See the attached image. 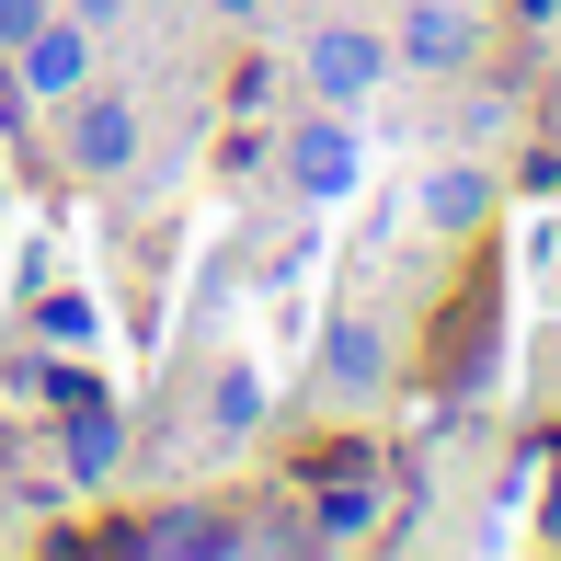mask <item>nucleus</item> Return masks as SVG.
<instances>
[{"mask_svg": "<svg viewBox=\"0 0 561 561\" xmlns=\"http://www.w3.org/2000/svg\"><path fill=\"white\" fill-rule=\"evenodd\" d=\"M401 46H413V69H458V58H470V23H458L447 0H424V12L401 23Z\"/></svg>", "mask_w": 561, "mask_h": 561, "instance_id": "nucleus-5", "label": "nucleus"}, {"mask_svg": "<svg viewBox=\"0 0 561 561\" xmlns=\"http://www.w3.org/2000/svg\"><path fill=\"white\" fill-rule=\"evenodd\" d=\"M298 184H310V195L355 184V138H344V126H298Z\"/></svg>", "mask_w": 561, "mask_h": 561, "instance_id": "nucleus-4", "label": "nucleus"}, {"mask_svg": "<svg viewBox=\"0 0 561 561\" xmlns=\"http://www.w3.org/2000/svg\"><path fill=\"white\" fill-rule=\"evenodd\" d=\"M333 378H378V333H367V321L333 333Z\"/></svg>", "mask_w": 561, "mask_h": 561, "instance_id": "nucleus-7", "label": "nucleus"}, {"mask_svg": "<svg viewBox=\"0 0 561 561\" xmlns=\"http://www.w3.org/2000/svg\"><path fill=\"white\" fill-rule=\"evenodd\" d=\"M378 69H390V58H378V46L355 35V23H333V35H310V81L333 92V104H355V92H378Z\"/></svg>", "mask_w": 561, "mask_h": 561, "instance_id": "nucleus-1", "label": "nucleus"}, {"mask_svg": "<svg viewBox=\"0 0 561 561\" xmlns=\"http://www.w3.org/2000/svg\"><path fill=\"white\" fill-rule=\"evenodd\" d=\"M424 207H436V218H481V207H493V184H481V172H436Z\"/></svg>", "mask_w": 561, "mask_h": 561, "instance_id": "nucleus-6", "label": "nucleus"}, {"mask_svg": "<svg viewBox=\"0 0 561 561\" xmlns=\"http://www.w3.org/2000/svg\"><path fill=\"white\" fill-rule=\"evenodd\" d=\"M23 81L35 92H81V35H69V23H35V35H23Z\"/></svg>", "mask_w": 561, "mask_h": 561, "instance_id": "nucleus-3", "label": "nucleus"}, {"mask_svg": "<svg viewBox=\"0 0 561 561\" xmlns=\"http://www.w3.org/2000/svg\"><path fill=\"white\" fill-rule=\"evenodd\" d=\"M69 161H81V172H126V161H138V115H126L115 92H104V104H81V126H69Z\"/></svg>", "mask_w": 561, "mask_h": 561, "instance_id": "nucleus-2", "label": "nucleus"}, {"mask_svg": "<svg viewBox=\"0 0 561 561\" xmlns=\"http://www.w3.org/2000/svg\"><path fill=\"white\" fill-rule=\"evenodd\" d=\"M0 35H12V46L35 35V0H0Z\"/></svg>", "mask_w": 561, "mask_h": 561, "instance_id": "nucleus-8", "label": "nucleus"}]
</instances>
